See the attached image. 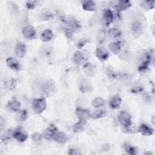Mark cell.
Returning a JSON list of instances; mask_svg holds the SVG:
<instances>
[{"mask_svg": "<svg viewBox=\"0 0 155 155\" xmlns=\"http://www.w3.org/2000/svg\"><path fill=\"white\" fill-rule=\"evenodd\" d=\"M105 31L104 30H101L99 31V32L97 34V41L100 42V43H102L105 38Z\"/></svg>", "mask_w": 155, "mask_h": 155, "instance_id": "obj_37", "label": "cell"}, {"mask_svg": "<svg viewBox=\"0 0 155 155\" xmlns=\"http://www.w3.org/2000/svg\"><path fill=\"white\" fill-rule=\"evenodd\" d=\"M108 35L112 38H117L121 35V31L117 28H111L108 31Z\"/></svg>", "mask_w": 155, "mask_h": 155, "instance_id": "obj_29", "label": "cell"}, {"mask_svg": "<svg viewBox=\"0 0 155 155\" xmlns=\"http://www.w3.org/2000/svg\"><path fill=\"white\" fill-rule=\"evenodd\" d=\"M52 139L59 143H65L67 141V135L62 132L55 133Z\"/></svg>", "mask_w": 155, "mask_h": 155, "instance_id": "obj_18", "label": "cell"}, {"mask_svg": "<svg viewBox=\"0 0 155 155\" xmlns=\"http://www.w3.org/2000/svg\"><path fill=\"white\" fill-rule=\"evenodd\" d=\"M122 102V99L119 94H114L109 102V106L112 109H116L119 107Z\"/></svg>", "mask_w": 155, "mask_h": 155, "instance_id": "obj_12", "label": "cell"}, {"mask_svg": "<svg viewBox=\"0 0 155 155\" xmlns=\"http://www.w3.org/2000/svg\"><path fill=\"white\" fill-rule=\"evenodd\" d=\"M143 90H144L143 86H142V85H137V86H136V87H134L132 88L130 90V91H131L132 93L137 94V93H139L142 92V91H143Z\"/></svg>", "mask_w": 155, "mask_h": 155, "instance_id": "obj_38", "label": "cell"}, {"mask_svg": "<svg viewBox=\"0 0 155 155\" xmlns=\"http://www.w3.org/2000/svg\"><path fill=\"white\" fill-rule=\"evenodd\" d=\"M84 56L82 54V52H81L80 51L78 50L76 51L73 57V62L76 64H80L82 61H83V60L84 59Z\"/></svg>", "mask_w": 155, "mask_h": 155, "instance_id": "obj_24", "label": "cell"}, {"mask_svg": "<svg viewBox=\"0 0 155 155\" xmlns=\"http://www.w3.org/2000/svg\"><path fill=\"white\" fill-rule=\"evenodd\" d=\"M88 40L87 38H81L76 43V47H77V48L81 49L82 47H84V45L88 43Z\"/></svg>", "mask_w": 155, "mask_h": 155, "instance_id": "obj_36", "label": "cell"}, {"mask_svg": "<svg viewBox=\"0 0 155 155\" xmlns=\"http://www.w3.org/2000/svg\"><path fill=\"white\" fill-rule=\"evenodd\" d=\"M131 31L133 34L136 36L138 37L142 33V25L139 21H134L131 24Z\"/></svg>", "mask_w": 155, "mask_h": 155, "instance_id": "obj_13", "label": "cell"}, {"mask_svg": "<svg viewBox=\"0 0 155 155\" xmlns=\"http://www.w3.org/2000/svg\"><path fill=\"white\" fill-rule=\"evenodd\" d=\"M84 71L89 76H93L97 73V70L95 66L90 62L85 63L82 66Z\"/></svg>", "mask_w": 155, "mask_h": 155, "instance_id": "obj_10", "label": "cell"}, {"mask_svg": "<svg viewBox=\"0 0 155 155\" xmlns=\"http://www.w3.org/2000/svg\"><path fill=\"white\" fill-rule=\"evenodd\" d=\"M64 32L67 38H71L73 35V29L70 27H65L64 29Z\"/></svg>", "mask_w": 155, "mask_h": 155, "instance_id": "obj_39", "label": "cell"}, {"mask_svg": "<svg viewBox=\"0 0 155 155\" xmlns=\"http://www.w3.org/2000/svg\"><path fill=\"white\" fill-rule=\"evenodd\" d=\"M27 117V112L25 110H22L21 111H18V113L17 114V118L19 120L23 122L26 120Z\"/></svg>", "mask_w": 155, "mask_h": 155, "instance_id": "obj_32", "label": "cell"}, {"mask_svg": "<svg viewBox=\"0 0 155 155\" xmlns=\"http://www.w3.org/2000/svg\"><path fill=\"white\" fill-rule=\"evenodd\" d=\"M58 131L57 128L54 124H51L50 126L44 131V132L42 134V137L45 139H50L53 137V135L55 133H56Z\"/></svg>", "mask_w": 155, "mask_h": 155, "instance_id": "obj_11", "label": "cell"}, {"mask_svg": "<svg viewBox=\"0 0 155 155\" xmlns=\"http://www.w3.org/2000/svg\"><path fill=\"white\" fill-rule=\"evenodd\" d=\"M76 115L78 116L79 120H87L90 116V111L87 109L78 108L76 111Z\"/></svg>", "mask_w": 155, "mask_h": 155, "instance_id": "obj_16", "label": "cell"}, {"mask_svg": "<svg viewBox=\"0 0 155 155\" xmlns=\"http://www.w3.org/2000/svg\"><path fill=\"white\" fill-rule=\"evenodd\" d=\"M86 125V120H79V122H76L74 125H73V130L74 132L78 133L81 131H82L85 125Z\"/></svg>", "mask_w": 155, "mask_h": 155, "instance_id": "obj_26", "label": "cell"}, {"mask_svg": "<svg viewBox=\"0 0 155 155\" xmlns=\"http://www.w3.org/2000/svg\"><path fill=\"white\" fill-rule=\"evenodd\" d=\"M20 106H21L20 102L15 99L10 101L8 103V108L13 111H18L19 110Z\"/></svg>", "mask_w": 155, "mask_h": 155, "instance_id": "obj_25", "label": "cell"}, {"mask_svg": "<svg viewBox=\"0 0 155 155\" xmlns=\"http://www.w3.org/2000/svg\"><path fill=\"white\" fill-rule=\"evenodd\" d=\"M16 87V81L13 79L10 81V83H8V87L10 89H14Z\"/></svg>", "mask_w": 155, "mask_h": 155, "instance_id": "obj_41", "label": "cell"}, {"mask_svg": "<svg viewBox=\"0 0 155 155\" xmlns=\"http://www.w3.org/2000/svg\"><path fill=\"white\" fill-rule=\"evenodd\" d=\"M23 36L27 39H33L36 38V31L35 28L31 25H27L23 28Z\"/></svg>", "mask_w": 155, "mask_h": 155, "instance_id": "obj_6", "label": "cell"}, {"mask_svg": "<svg viewBox=\"0 0 155 155\" xmlns=\"http://www.w3.org/2000/svg\"><path fill=\"white\" fill-rule=\"evenodd\" d=\"M131 6V3L129 1H119L114 5V8L118 13L129 8Z\"/></svg>", "mask_w": 155, "mask_h": 155, "instance_id": "obj_7", "label": "cell"}, {"mask_svg": "<svg viewBox=\"0 0 155 155\" xmlns=\"http://www.w3.org/2000/svg\"><path fill=\"white\" fill-rule=\"evenodd\" d=\"M53 13L49 10L43 11L42 13L41 14V19L44 21H48L53 18Z\"/></svg>", "mask_w": 155, "mask_h": 155, "instance_id": "obj_30", "label": "cell"}, {"mask_svg": "<svg viewBox=\"0 0 155 155\" xmlns=\"http://www.w3.org/2000/svg\"><path fill=\"white\" fill-rule=\"evenodd\" d=\"M94 54L96 57L101 61L107 60L109 56V53L107 49L104 47H99L96 48Z\"/></svg>", "mask_w": 155, "mask_h": 155, "instance_id": "obj_5", "label": "cell"}, {"mask_svg": "<svg viewBox=\"0 0 155 155\" xmlns=\"http://www.w3.org/2000/svg\"><path fill=\"white\" fill-rule=\"evenodd\" d=\"M105 113V111L104 110H99L96 111L91 116V117L94 119H97L102 117Z\"/></svg>", "mask_w": 155, "mask_h": 155, "instance_id": "obj_34", "label": "cell"}, {"mask_svg": "<svg viewBox=\"0 0 155 155\" xmlns=\"http://www.w3.org/2000/svg\"><path fill=\"white\" fill-rule=\"evenodd\" d=\"M13 137L20 142H25L28 138L27 134L23 131L21 127H18L13 131Z\"/></svg>", "mask_w": 155, "mask_h": 155, "instance_id": "obj_4", "label": "cell"}, {"mask_svg": "<svg viewBox=\"0 0 155 155\" xmlns=\"http://www.w3.org/2000/svg\"><path fill=\"white\" fill-rule=\"evenodd\" d=\"M36 3H37L36 1H27L25 5L28 9H33L36 5Z\"/></svg>", "mask_w": 155, "mask_h": 155, "instance_id": "obj_40", "label": "cell"}, {"mask_svg": "<svg viewBox=\"0 0 155 155\" xmlns=\"http://www.w3.org/2000/svg\"><path fill=\"white\" fill-rule=\"evenodd\" d=\"M54 83L52 81H46L42 84H40L39 85V91L45 96H50L51 95L54 91Z\"/></svg>", "mask_w": 155, "mask_h": 155, "instance_id": "obj_1", "label": "cell"}, {"mask_svg": "<svg viewBox=\"0 0 155 155\" xmlns=\"http://www.w3.org/2000/svg\"><path fill=\"white\" fill-rule=\"evenodd\" d=\"M92 87L90 83L86 79H83L79 84V90L82 93H88L91 91Z\"/></svg>", "mask_w": 155, "mask_h": 155, "instance_id": "obj_17", "label": "cell"}, {"mask_svg": "<svg viewBox=\"0 0 155 155\" xmlns=\"http://www.w3.org/2000/svg\"><path fill=\"white\" fill-rule=\"evenodd\" d=\"M13 137V131L12 130H7L1 136V140L4 143H7Z\"/></svg>", "mask_w": 155, "mask_h": 155, "instance_id": "obj_27", "label": "cell"}, {"mask_svg": "<svg viewBox=\"0 0 155 155\" xmlns=\"http://www.w3.org/2000/svg\"><path fill=\"white\" fill-rule=\"evenodd\" d=\"M119 122L125 127H129L131 125V118L130 114L126 111H121L118 114Z\"/></svg>", "mask_w": 155, "mask_h": 155, "instance_id": "obj_3", "label": "cell"}, {"mask_svg": "<svg viewBox=\"0 0 155 155\" xmlns=\"http://www.w3.org/2000/svg\"><path fill=\"white\" fill-rule=\"evenodd\" d=\"M138 132L140 133L143 136H148L153 134L154 130L152 128L148 127L147 125L142 124L139 126L138 128Z\"/></svg>", "mask_w": 155, "mask_h": 155, "instance_id": "obj_14", "label": "cell"}, {"mask_svg": "<svg viewBox=\"0 0 155 155\" xmlns=\"http://www.w3.org/2000/svg\"><path fill=\"white\" fill-rule=\"evenodd\" d=\"M82 8L85 11L94 12L96 10V4L93 1H84L82 4Z\"/></svg>", "mask_w": 155, "mask_h": 155, "instance_id": "obj_19", "label": "cell"}, {"mask_svg": "<svg viewBox=\"0 0 155 155\" xmlns=\"http://www.w3.org/2000/svg\"><path fill=\"white\" fill-rule=\"evenodd\" d=\"M104 19L105 24L107 26H108L113 20V15L111 10L109 8L105 9L104 11Z\"/></svg>", "mask_w": 155, "mask_h": 155, "instance_id": "obj_20", "label": "cell"}, {"mask_svg": "<svg viewBox=\"0 0 155 155\" xmlns=\"http://www.w3.org/2000/svg\"><path fill=\"white\" fill-rule=\"evenodd\" d=\"M53 36H54V35H53V33L51 31V30L47 29V30H44L42 33V34L41 35V39L42 42H47L50 41L53 38Z\"/></svg>", "mask_w": 155, "mask_h": 155, "instance_id": "obj_22", "label": "cell"}, {"mask_svg": "<svg viewBox=\"0 0 155 155\" xmlns=\"http://www.w3.org/2000/svg\"><path fill=\"white\" fill-rule=\"evenodd\" d=\"M105 104V101L103 98L98 97L95 98L93 101H92V105L94 107H102Z\"/></svg>", "mask_w": 155, "mask_h": 155, "instance_id": "obj_31", "label": "cell"}, {"mask_svg": "<svg viewBox=\"0 0 155 155\" xmlns=\"http://www.w3.org/2000/svg\"><path fill=\"white\" fill-rule=\"evenodd\" d=\"M42 136L39 133H35L32 134L31 139L33 142L36 144H39L41 142Z\"/></svg>", "mask_w": 155, "mask_h": 155, "instance_id": "obj_35", "label": "cell"}, {"mask_svg": "<svg viewBox=\"0 0 155 155\" xmlns=\"http://www.w3.org/2000/svg\"><path fill=\"white\" fill-rule=\"evenodd\" d=\"M123 148L127 153H128L130 154L134 155L136 154V150L135 147L131 146V145H130L127 143H125L123 145Z\"/></svg>", "mask_w": 155, "mask_h": 155, "instance_id": "obj_28", "label": "cell"}, {"mask_svg": "<svg viewBox=\"0 0 155 155\" xmlns=\"http://www.w3.org/2000/svg\"><path fill=\"white\" fill-rule=\"evenodd\" d=\"M6 64L9 68H10L13 70H15L17 71L20 70V68H21L20 64L19 62L15 58H8L6 60Z\"/></svg>", "mask_w": 155, "mask_h": 155, "instance_id": "obj_15", "label": "cell"}, {"mask_svg": "<svg viewBox=\"0 0 155 155\" xmlns=\"http://www.w3.org/2000/svg\"><path fill=\"white\" fill-rule=\"evenodd\" d=\"M108 47H109V48L111 50V51L114 54H118L121 50L120 42L119 41L110 43L108 45Z\"/></svg>", "mask_w": 155, "mask_h": 155, "instance_id": "obj_23", "label": "cell"}, {"mask_svg": "<svg viewBox=\"0 0 155 155\" xmlns=\"http://www.w3.org/2000/svg\"><path fill=\"white\" fill-rule=\"evenodd\" d=\"M27 51V47L24 43L18 42L15 47V54L18 58H23L25 55Z\"/></svg>", "mask_w": 155, "mask_h": 155, "instance_id": "obj_9", "label": "cell"}, {"mask_svg": "<svg viewBox=\"0 0 155 155\" xmlns=\"http://www.w3.org/2000/svg\"><path fill=\"white\" fill-rule=\"evenodd\" d=\"M151 53L150 54L149 53H147V54L145 55V59L142 62V63L140 64V65L139 67L138 70L139 71H143L145 70L146 69H147L148 65L150 64V63L151 62Z\"/></svg>", "mask_w": 155, "mask_h": 155, "instance_id": "obj_21", "label": "cell"}, {"mask_svg": "<svg viewBox=\"0 0 155 155\" xmlns=\"http://www.w3.org/2000/svg\"><path fill=\"white\" fill-rule=\"evenodd\" d=\"M31 104L33 110L37 114L42 113L47 107L46 101L44 97L34 99L31 102Z\"/></svg>", "mask_w": 155, "mask_h": 155, "instance_id": "obj_2", "label": "cell"}, {"mask_svg": "<svg viewBox=\"0 0 155 155\" xmlns=\"http://www.w3.org/2000/svg\"><path fill=\"white\" fill-rule=\"evenodd\" d=\"M141 5L147 10L152 9L154 7V1H142L141 2Z\"/></svg>", "mask_w": 155, "mask_h": 155, "instance_id": "obj_33", "label": "cell"}, {"mask_svg": "<svg viewBox=\"0 0 155 155\" xmlns=\"http://www.w3.org/2000/svg\"><path fill=\"white\" fill-rule=\"evenodd\" d=\"M68 154L70 155H76V154H80V153L76 150L70 148L68 151Z\"/></svg>", "mask_w": 155, "mask_h": 155, "instance_id": "obj_42", "label": "cell"}, {"mask_svg": "<svg viewBox=\"0 0 155 155\" xmlns=\"http://www.w3.org/2000/svg\"><path fill=\"white\" fill-rule=\"evenodd\" d=\"M63 19L64 21L71 28H80L81 27L80 22L73 16H69L66 18H64Z\"/></svg>", "mask_w": 155, "mask_h": 155, "instance_id": "obj_8", "label": "cell"}]
</instances>
